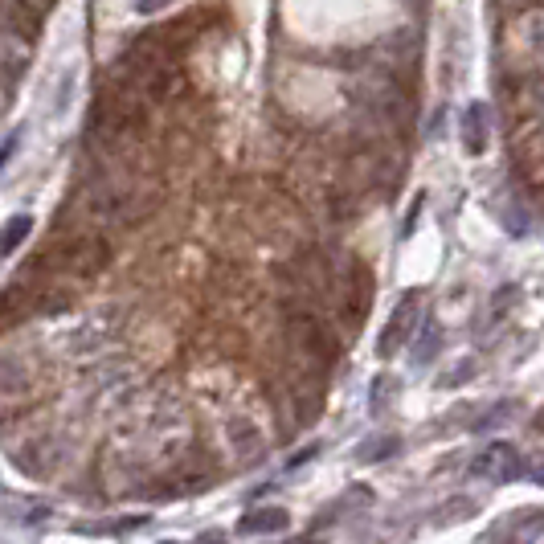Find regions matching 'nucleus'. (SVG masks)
Masks as SVG:
<instances>
[{
	"label": "nucleus",
	"instance_id": "1",
	"mask_svg": "<svg viewBox=\"0 0 544 544\" xmlns=\"http://www.w3.org/2000/svg\"><path fill=\"white\" fill-rule=\"evenodd\" d=\"M471 475L487 479V483H516V479L528 475V467H524L520 450L512 442H491V446H483L479 455L471 459Z\"/></svg>",
	"mask_w": 544,
	"mask_h": 544
},
{
	"label": "nucleus",
	"instance_id": "15",
	"mask_svg": "<svg viewBox=\"0 0 544 544\" xmlns=\"http://www.w3.org/2000/svg\"><path fill=\"white\" fill-rule=\"evenodd\" d=\"M512 414H516V405H512V401H504V405H500V410H495V414L479 418V422H475V430H491V426H500V422H508Z\"/></svg>",
	"mask_w": 544,
	"mask_h": 544
},
{
	"label": "nucleus",
	"instance_id": "4",
	"mask_svg": "<svg viewBox=\"0 0 544 544\" xmlns=\"http://www.w3.org/2000/svg\"><path fill=\"white\" fill-rule=\"evenodd\" d=\"M459 135H463V148H467L471 156H483V152H487V144H491V111H487V103H471V107L463 111Z\"/></svg>",
	"mask_w": 544,
	"mask_h": 544
},
{
	"label": "nucleus",
	"instance_id": "5",
	"mask_svg": "<svg viewBox=\"0 0 544 544\" xmlns=\"http://www.w3.org/2000/svg\"><path fill=\"white\" fill-rule=\"evenodd\" d=\"M103 262H107V246H103L99 238H82V242H74V246L66 250V258H62V266L74 270V275H95Z\"/></svg>",
	"mask_w": 544,
	"mask_h": 544
},
{
	"label": "nucleus",
	"instance_id": "7",
	"mask_svg": "<svg viewBox=\"0 0 544 544\" xmlns=\"http://www.w3.org/2000/svg\"><path fill=\"white\" fill-rule=\"evenodd\" d=\"M291 524V516L283 508H254L238 520V536H270V532H283Z\"/></svg>",
	"mask_w": 544,
	"mask_h": 544
},
{
	"label": "nucleus",
	"instance_id": "16",
	"mask_svg": "<svg viewBox=\"0 0 544 544\" xmlns=\"http://www.w3.org/2000/svg\"><path fill=\"white\" fill-rule=\"evenodd\" d=\"M168 5H176V0H135V13H144V17H152V13H164Z\"/></svg>",
	"mask_w": 544,
	"mask_h": 544
},
{
	"label": "nucleus",
	"instance_id": "8",
	"mask_svg": "<svg viewBox=\"0 0 544 544\" xmlns=\"http://www.w3.org/2000/svg\"><path fill=\"white\" fill-rule=\"evenodd\" d=\"M369 303H373V279H369L365 266H356L352 270V295H348V315H352L356 324H365Z\"/></svg>",
	"mask_w": 544,
	"mask_h": 544
},
{
	"label": "nucleus",
	"instance_id": "2",
	"mask_svg": "<svg viewBox=\"0 0 544 544\" xmlns=\"http://www.w3.org/2000/svg\"><path fill=\"white\" fill-rule=\"evenodd\" d=\"M422 324V295L418 291H410L397 307H393V315H389V324H385V332H381V344H377V356L381 360H389V356H397L405 344L414 340V328Z\"/></svg>",
	"mask_w": 544,
	"mask_h": 544
},
{
	"label": "nucleus",
	"instance_id": "12",
	"mask_svg": "<svg viewBox=\"0 0 544 544\" xmlns=\"http://www.w3.org/2000/svg\"><path fill=\"white\" fill-rule=\"evenodd\" d=\"M389 455H397V438H393V434H381V438H373V442H365V446L356 450L360 463H381V459H389Z\"/></svg>",
	"mask_w": 544,
	"mask_h": 544
},
{
	"label": "nucleus",
	"instance_id": "21",
	"mask_svg": "<svg viewBox=\"0 0 544 544\" xmlns=\"http://www.w3.org/2000/svg\"><path fill=\"white\" fill-rule=\"evenodd\" d=\"M201 544H221V536H217V532H209V536H205Z\"/></svg>",
	"mask_w": 544,
	"mask_h": 544
},
{
	"label": "nucleus",
	"instance_id": "18",
	"mask_svg": "<svg viewBox=\"0 0 544 544\" xmlns=\"http://www.w3.org/2000/svg\"><path fill=\"white\" fill-rule=\"evenodd\" d=\"M311 455H315V446H311V450H299V455H295V459H291V471H295V467H303V463H307V459H311Z\"/></svg>",
	"mask_w": 544,
	"mask_h": 544
},
{
	"label": "nucleus",
	"instance_id": "20",
	"mask_svg": "<svg viewBox=\"0 0 544 544\" xmlns=\"http://www.w3.org/2000/svg\"><path fill=\"white\" fill-rule=\"evenodd\" d=\"M528 475H532L536 483H544V459H540V463H536V471H528Z\"/></svg>",
	"mask_w": 544,
	"mask_h": 544
},
{
	"label": "nucleus",
	"instance_id": "6",
	"mask_svg": "<svg viewBox=\"0 0 544 544\" xmlns=\"http://www.w3.org/2000/svg\"><path fill=\"white\" fill-rule=\"evenodd\" d=\"M25 62H29L25 37L5 29V99H9V103H13V95H17V82H21V74H25Z\"/></svg>",
	"mask_w": 544,
	"mask_h": 544
},
{
	"label": "nucleus",
	"instance_id": "19",
	"mask_svg": "<svg viewBox=\"0 0 544 544\" xmlns=\"http://www.w3.org/2000/svg\"><path fill=\"white\" fill-rule=\"evenodd\" d=\"M13 152H17V131L9 135V144H5V156H0V160H5V164H9V160H13Z\"/></svg>",
	"mask_w": 544,
	"mask_h": 544
},
{
	"label": "nucleus",
	"instance_id": "9",
	"mask_svg": "<svg viewBox=\"0 0 544 544\" xmlns=\"http://www.w3.org/2000/svg\"><path fill=\"white\" fill-rule=\"evenodd\" d=\"M479 512V504L471 500V495H455V500H446L434 516H430V524L434 528H450V524H463V520H471Z\"/></svg>",
	"mask_w": 544,
	"mask_h": 544
},
{
	"label": "nucleus",
	"instance_id": "10",
	"mask_svg": "<svg viewBox=\"0 0 544 544\" xmlns=\"http://www.w3.org/2000/svg\"><path fill=\"white\" fill-rule=\"evenodd\" d=\"M29 234H33V217H29V213L9 217V225H5V246H0V250H5V258H13V254H17V246H21Z\"/></svg>",
	"mask_w": 544,
	"mask_h": 544
},
{
	"label": "nucleus",
	"instance_id": "13",
	"mask_svg": "<svg viewBox=\"0 0 544 544\" xmlns=\"http://www.w3.org/2000/svg\"><path fill=\"white\" fill-rule=\"evenodd\" d=\"M148 516H123V520H111V524H78V532H95V536H111V532H135L144 528Z\"/></svg>",
	"mask_w": 544,
	"mask_h": 544
},
{
	"label": "nucleus",
	"instance_id": "17",
	"mask_svg": "<svg viewBox=\"0 0 544 544\" xmlns=\"http://www.w3.org/2000/svg\"><path fill=\"white\" fill-rule=\"evenodd\" d=\"M21 5H29L33 13H41V17H45V13H50V9L58 5V0H21Z\"/></svg>",
	"mask_w": 544,
	"mask_h": 544
},
{
	"label": "nucleus",
	"instance_id": "14",
	"mask_svg": "<svg viewBox=\"0 0 544 544\" xmlns=\"http://www.w3.org/2000/svg\"><path fill=\"white\" fill-rule=\"evenodd\" d=\"M393 397H397V385H393V377H381V381L373 385V410H377V414H385Z\"/></svg>",
	"mask_w": 544,
	"mask_h": 544
},
{
	"label": "nucleus",
	"instance_id": "22",
	"mask_svg": "<svg viewBox=\"0 0 544 544\" xmlns=\"http://www.w3.org/2000/svg\"><path fill=\"white\" fill-rule=\"evenodd\" d=\"M287 544H320V540H287Z\"/></svg>",
	"mask_w": 544,
	"mask_h": 544
},
{
	"label": "nucleus",
	"instance_id": "11",
	"mask_svg": "<svg viewBox=\"0 0 544 544\" xmlns=\"http://www.w3.org/2000/svg\"><path fill=\"white\" fill-rule=\"evenodd\" d=\"M438 348H442V328H438V320H426L422 344L414 348V365H418V369H422V365H430V360L438 356Z\"/></svg>",
	"mask_w": 544,
	"mask_h": 544
},
{
	"label": "nucleus",
	"instance_id": "3",
	"mask_svg": "<svg viewBox=\"0 0 544 544\" xmlns=\"http://www.w3.org/2000/svg\"><path fill=\"white\" fill-rule=\"evenodd\" d=\"M487 536L491 540H483V544H536L544 536V508L512 512V516H504L500 524H495Z\"/></svg>",
	"mask_w": 544,
	"mask_h": 544
}]
</instances>
